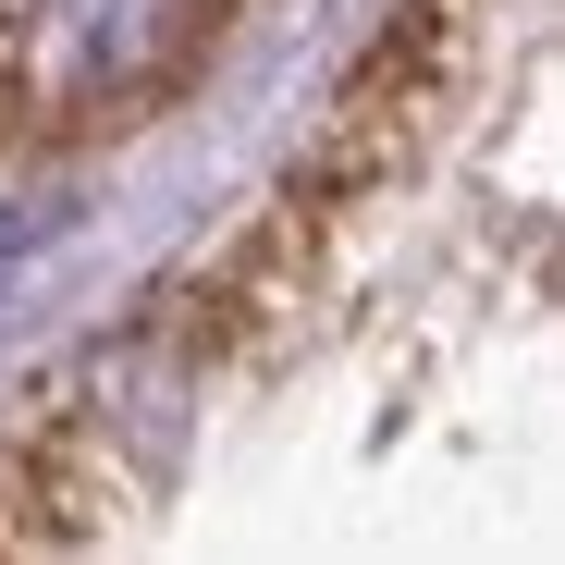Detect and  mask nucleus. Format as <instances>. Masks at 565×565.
<instances>
[{"instance_id": "f257e3e1", "label": "nucleus", "mask_w": 565, "mask_h": 565, "mask_svg": "<svg viewBox=\"0 0 565 565\" xmlns=\"http://www.w3.org/2000/svg\"><path fill=\"white\" fill-rule=\"evenodd\" d=\"M210 25H222V0H50V25H25V50L62 62L50 111H124L148 86H172Z\"/></svg>"}, {"instance_id": "f03ea898", "label": "nucleus", "mask_w": 565, "mask_h": 565, "mask_svg": "<svg viewBox=\"0 0 565 565\" xmlns=\"http://www.w3.org/2000/svg\"><path fill=\"white\" fill-rule=\"evenodd\" d=\"M86 504H99V467H86V430L50 418L0 455V553H62L86 541Z\"/></svg>"}]
</instances>
